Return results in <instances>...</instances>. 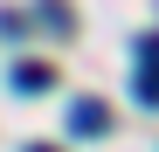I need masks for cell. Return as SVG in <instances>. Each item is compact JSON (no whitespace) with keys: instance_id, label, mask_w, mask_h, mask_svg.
Wrapping results in <instances>:
<instances>
[{"instance_id":"3957f363","label":"cell","mask_w":159,"mask_h":152,"mask_svg":"<svg viewBox=\"0 0 159 152\" xmlns=\"http://www.w3.org/2000/svg\"><path fill=\"white\" fill-rule=\"evenodd\" d=\"M28 152H56V145H28Z\"/></svg>"},{"instance_id":"6da1fadb","label":"cell","mask_w":159,"mask_h":152,"mask_svg":"<svg viewBox=\"0 0 159 152\" xmlns=\"http://www.w3.org/2000/svg\"><path fill=\"white\" fill-rule=\"evenodd\" d=\"M69 132H76V138H97V132H111V111H104L97 97H76V104H69Z\"/></svg>"},{"instance_id":"7a4b0ae2","label":"cell","mask_w":159,"mask_h":152,"mask_svg":"<svg viewBox=\"0 0 159 152\" xmlns=\"http://www.w3.org/2000/svg\"><path fill=\"white\" fill-rule=\"evenodd\" d=\"M48 83H56V69H48V62H21V69H14V90H28V97L48 90Z\"/></svg>"}]
</instances>
